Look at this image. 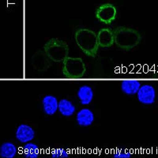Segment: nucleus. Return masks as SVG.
Here are the masks:
<instances>
[{"label": "nucleus", "mask_w": 158, "mask_h": 158, "mask_svg": "<svg viewBox=\"0 0 158 158\" xmlns=\"http://www.w3.org/2000/svg\"><path fill=\"white\" fill-rule=\"evenodd\" d=\"M35 138V131L30 126L21 124L16 131V138L21 143H28Z\"/></svg>", "instance_id": "nucleus-8"}, {"label": "nucleus", "mask_w": 158, "mask_h": 158, "mask_svg": "<svg viewBox=\"0 0 158 158\" xmlns=\"http://www.w3.org/2000/svg\"><path fill=\"white\" fill-rule=\"evenodd\" d=\"M75 111V106L71 101H68L67 99H62L60 101H59V111L63 116H71L74 115Z\"/></svg>", "instance_id": "nucleus-13"}, {"label": "nucleus", "mask_w": 158, "mask_h": 158, "mask_svg": "<svg viewBox=\"0 0 158 158\" xmlns=\"http://www.w3.org/2000/svg\"><path fill=\"white\" fill-rule=\"evenodd\" d=\"M138 100L140 103L146 105L153 104L156 100V90L150 85H142L137 93Z\"/></svg>", "instance_id": "nucleus-6"}, {"label": "nucleus", "mask_w": 158, "mask_h": 158, "mask_svg": "<svg viewBox=\"0 0 158 158\" xmlns=\"http://www.w3.org/2000/svg\"><path fill=\"white\" fill-rule=\"evenodd\" d=\"M44 50L49 59L54 63H63L69 55L68 44L58 38L49 40L44 46Z\"/></svg>", "instance_id": "nucleus-3"}, {"label": "nucleus", "mask_w": 158, "mask_h": 158, "mask_svg": "<svg viewBox=\"0 0 158 158\" xmlns=\"http://www.w3.org/2000/svg\"><path fill=\"white\" fill-rule=\"evenodd\" d=\"M95 117L94 112L89 108H82L77 113L76 121L79 126L89 127L91 126L94 122Z\"/></svg>", "instance_id": "nucleus-9"}, {"label": "nucleus", "mask_w": 158, "mask_h": 158, "mask_svg": "<svg viewBox=\"0 0 158 158\" xmlns=\"http://www.w3.org/2000/svg\"><path fill=\"white\" fill-rule=\"evenodd\" d=\"M141 85L140 81L137 80H125L121 82V90L127 95H135L138 92Z\"/></svg>", "instance_id": "nucleus-12"}, {"label": "nucleus", "mask_w": 158, "mask_h": 158, "mask_svg": "<svg viewBox=\"0 0 158 158\" xmlns=\"http://www.w3.org/2000/svg\"><path fill=\"white\" fill-rule=\"evenodd\" d=\"M40 58H41V61H39V59L33 56V58L32 59V64L36 70H44L51 66V59H49L46 53H45V56L43 54H40Z\"/></svg>", "instance_id": "nucleus-15"}, {"label": "nucleus", "mask_w": 158, "mask_h": 158, "mask_svg": "<svg viewBox=\"0 0 158 158\" xmlns=\"http://www.w3.org/2000/svg\"><path fill=\"white\" fill-rule=\"evenodd\" d=\"M94 90L89 85H81L77 91V97L82 105H88L94 99Z\"/></svg>", "instance_id": "nucleus-11"}, {"label": "nucleus", "mask_w": 158, "mask_h": 158, "mask_svg": "<svg viewBox=\"0 0 158 158\" xmlns=\"http://www.w3.org/2000/svg\"><path fill=\"white\" fill-rule=\"evenodd\" d=\"M97 40L100 47L110 48L115 44L114 31L108 28H104L99 30L97 33Z\"/></svg>", "instance_id": "nucleus-7"}, {"label": "nucleus", "mask_w": 158, "mask_h": 158, "mask_svg": "<svg viewBox=\"0 0 158 158\" xmlns=\"http://www.w3.org/2000/svg\"><path fill=\"white\" fill-rule=\"evenodd\" d=\"M17 154V148L11 142H4L0 146V156L2 158H14Z\"/></svg>", "instance_id": "nucleus-14"}, {"label": "nucleus", "mask_w": 158, "mask_h": 158, "mask_svg": "<svg viewBox=\"0 0 158 158\" xmlns=\"http://www.w3.org/2000/svg\"><path fill=\"white\" fill-rule=\"evenodd\" d=\"M51 156L52 158H67L69 156V153L63 148H58L54 149L51 152Z\"/></svg>", "instance_id": "nucleus-17"}, {"label": "nucleus", "mask_w": 158, "mask_h": 158, "mask_svg": "<svg viewBox=\"0 0 158 158\" xmlns=\"http://www.w3.org/2000/svg\"><path fill=\"white\" fill-rule=\"evenodd\" d=\"M40 149L36 144L28 142L23 147V155L26 158H37L40 156Z\"/></svg>", "instance_id": "nucleus-16"}, {"label": "nucleus", "mask_w": 158, "mask_h": 158, "mask_svg": "<svg viewBox=\"0 0 158 158\" xmlns=\"http://www.w3.org/2000/svg\"><path fill=\"white\" fill-rule=\"evenodd\" d=\"M114 158H131V153L127 151H117L113 153Z\"/></svg>", "instance_id": "nucleus-18"}, {"label": "nucleus", "mask_w": 158, "mask_h": 158, "mask_svg": "<svg viewBox=\"0 0 158 158\" xmlns=\"http://www.w3.org/2000/svg\"><path fill=\"white\" fill-rule=\"evenodd\" d=\"M62 72L69 78H81L85 74L86 67L81 58L67 57L63 63Z\"/></svg>", "instance_id": "nucleus-4"}, {"label": "nucleus", "mask_w": 158, "mask_h": 158, "mask_svg": "<svg viewBox=\"0 0 158 158\" xmlns=\"http://www.w3.org/2000/svg\"><path fill=\"white\" fill-rule=\"evenodd\" d=\"M42 105L44 113L48 115H53L59 111V101L54 96H45L42 100Z\"/></svg>", "instance_id": "nucleus-10"}, {"label": "nucleus", "mask_w": 158, "mask_h": 158, "mask_svg": "<svg viewBox=\"0 0 158 158\" xmlns=\"http://www.w3.org/2000/svg\"><path fill=\"white\" fill-rule=\"evenodd\" d=\"M113 31L115 35V44L117 47L122 50H131L138 45L142 40L140 32L132 28L118 26Z\"/></svg>", "instance_id": "nucleus-2"}, {"label": "nucleus", "mask_w": 158, "mask_h": 158, "mask_svg": "<svg viewBox=\"0 0 158 158\" xmlns=\"http://www.w3.org/2000/svg\"><path fill=\"white\" fill-rule=\"evenodd\" d=\"M74 38L77 45L89 57L95 58L98 52L100 45L97 34L89 29H79L75 32Z\"/></svg>", "instance_id": "nucleus-1"}, {"label": "nucleus", "mask_w": 158, "mask_h": 158, "mask_svg": "<svg viewBox=\"0 0 158 158\" xmlns=\"http://www.w3.org/2000/svg\"><path fill=\"white\" fill-rule=\"evenodd\" d=\"M95 15L99 22L105 25H110L116 18L117 10L112 4L104 3L97 8Z\"/></svg>", "instance_id": "nucleus-5"}]
</instances>
